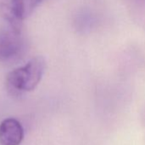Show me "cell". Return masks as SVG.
Masks as SVG:
<instances>
[{"label": "cell", "instance_id": "6da1fadb", "mask_svg": "<svg viewBox=\"0 0 145 145\" xmlns=\"http://www.w3.org/2000/svg\"><path fill=\"white\" fill-rule=\"evenodd\" d=\"M46 70L45 59L41 56L31 58L23 67L10 71L6 76V87L12 95L33 91L40 83Z\"/></svg>", "mask_w": 145, "mask_h": 145}, {"label": "cell", "instance_id": "3957f363", "mask_svg": "<svg viewBox=\"0 0 145 145\" xmlns=\"http://www.w3.org/2000/svg\"><path fill=\"white\" fill-rule=\"evenodd\" d=\"M0 17L6 25L21 29L25 17L22 0H0Z\"/></svg>", "mask_w": 145, "mask_h": 145}, {"label": "cell", "instance_id": "7a4b0ae2", "mask_svg": "<svg viewBox=\"0 0 145 145\" xmlns=\"http://www.w3.org/2000/svg\"><path fill=\"white\" fill-rule=\"evenodd\" d=\"M23 48L21 29L8 25L0 28V62H8L18 57Z\"/></svg>", "mask_w": 145, "mask_h": 145}, {"label": "cell", "instance_id": "8992f818", "mask_svg": "<svg viewBox=\"0 0 145 145\" xmlns=\"http://www.w3.org/2000/svg\"><path fill=\"white\" fill-rule=\"evenodd\" d=\"M45 0H22L24 6L25 17L29 16L42 2Z\"/></svg>", "mask_w": 145, "mask_h": 145}, {"label": "cell", "instance_id": "277c9868", "mask_svg": "<svg viewBox=\"0 0 145 145\" xmlns=\"http://www.w3.org/2000/svg\"><path fill=\"white\" fill-rule=\"evenodd\" d=\"M24 138V129L14 118L4 119L0 123V144L20 145Z\"/></svg>", "mask_w": 145, "mask_h": 145}, {"label": "cell", "instance_id": "5b68a950", "mask_svg": "<svg viewBox=\"0 0 145 145\" xmlns=\"http://www.w3.org/2000/svg\"><path fill=\"white\" fill-rule=\"evenodd\" d=\"M95 23H96L95 16L90 13L84 12L79 15L78 17L76 18V26L80 32H85L92 30V28L95 26Z\"/></svg>", "mask_w": 145, "mask_h": 145}, {"label": "cell", "instance_id": "52a82bcc", "mask_svg": "<svg viewBox=\"0 0 145 145\" xmlns=\"http://www.w3.org/2000/svg\"><path fill=\"white\" fill-rule=\"evenodd\" d=\"M141 122H142V125L144 126V127L145 128V106L142 111V114H141Z\"/></svg>", "mask_w": 145, "mask_h": 145}]
</instances>
